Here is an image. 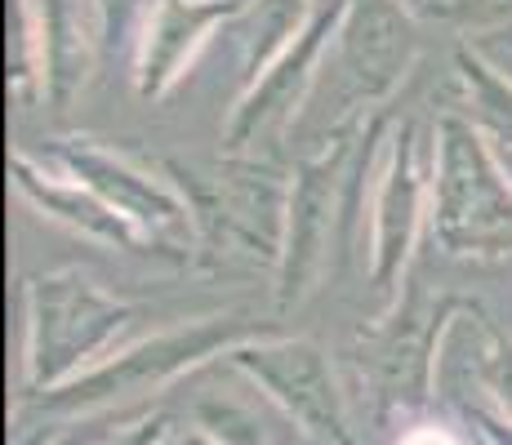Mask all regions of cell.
<instances>
[{"label": "cell", "instance_id": "cell-1", "mask_svg": "<svg viewBox=\"0 0 512 445\" xmlns=\"http://www.w3.org/2000/svg\"><path fill=\"white\" fill-rule=\"evenodd\" d=\"M428 241L446 259H512V174L468 112L432 121Z\"/></svg>", "mask_w": 512, "mask_h": 445}, {"label": "cell", "instance_id": "cell-2", "mask_svg": "<svg viewBox=\"0 0 512 445\" xmlns=\"http://www.w3.org/2000/svg\"><path fill=\"white\" fill-rule=\"evenodd\" d=\"M165 178L192 205L205 254H241L277 272L294 183L277 152H223L219 161L170 156Z\"/></svg>", "mask_w": 512, "mask_h": 445}, {"label": "cell", "instance_id": "cell-3", "mask_svg": "<svg viewBox=\"0 0 512 445\" xmlns=\"http://www.w3.org/2000/svg\"><path fill=\"white\" fill-rule=\"evenodd\" d=\"M23 312H27V388L32 392L58 388L76 370L98 361L139 316L125 299L107 294L103 285H94L76 267L32 276L23 285Z\"/></svg>", "mask_w": 512, "mask_h": 445}, {"label": "cell", "instance_id": "cell-4", "mask_svg": "<svg viewBox=\"0 0 512 445\" xmlns=\"http://www.w3.org/2000/svg\"><path fill=\"white\" fill-rule=\"evenodd\" d=\"M277 325L268 321H245V316H205V321L179 325V330H165L156 339H143L134 348L116 352L112 361L85 370L81 379H67L58 388H49L36 397L41 410H98V405H121V401H139L147 392H161L165 383H174L179 374H187L192 365L210 361L219 352L241 348L245 339H259L272 334Z\"/></svg>", "mask_w": 512, "mask_h": 445}, {"label": "cell", "instance_id": "cell-5", "mask_svg": "<svg viewBox=\"0 0 512 445\" xmlns=\"http://www.w3.org/2000/svg\"><path fill=\"white\" fill-rule=\"evenodd\" d=\"M428 196L432 130L419 116H397L370 178V290L383 303L397 299L415 267L419 236L428 232Z\"/></svg>", "mask_w": 512, "mask_h": 445}, {"label": "cell", "instance_id": "cell-6", "mask_svg": "<svg viewBox=\"0 0 512 445\" xmlns=\"http://www.w3.org/2000/svg\"><path fill=\"white\" fill-rule=\"evenodd\" d=\"M49 161L58 170H67L72 178H81L90 192H98L116 214H125L147 241L156 245V254L170 263H201L205 245L196 232L192 205L183 201V192L170 178L152 174L147 165H139L134 156L98 147L94 138H58L49 147Z\"/></svg>", "mask_w": 512, "mask_h": 445}, {"label": "cell", "instance_id": "cell-7", "mask_svg": "<svg viewBox=\"0 0 512 445\" xmlns=\"http://www.w3.org/2000/svg\"><path fill=\"white\" fill-rule=\"evenodd\" d=\"M343 9L348 0H317V14L294 36V45H285L277 63L241 89L232 116L223 121V152H272L277 147V138L290 130L294 116L308 103L321 63L334 54Z\"/></svg>", "mask_w": 512, "mask_h": 445}, {"label": "cell", "instance_id": "cell-8", "mask_svg": "<svg viewBox=\"0 0 512 445\" xmlns=\"http://www.w3.org/2000/svg\"><path fill=\"white\" fill-rule=\"evenodd\" d=\"M419 9L410 0H348L334 41V72L343 76L348 116H374L392 107L419 58Z\"/></svg>", "mask_w": 512, "mask_h": 445}, {"label": "cell", "instance_id": "cell-9", "mask_svg": "<svg viewBox=\"0 0 512 445\" xmlns=\"http://www.w3.org/2000/svg\"><path fill=\"white\" fill-rule=\"evenodd\" d=\"M228 361L250 383H259L308 437L326 445H352L348 405H343V392L334 383L330 356L312 339H290V334L272 330L232 348Z\"/></svg>", "mask_w": 512, "mask_h": 445}, {"label": "cell", "instance_id": "cell-10", "mask_svg": "<svg viewBox=\"0 0 512 445\" xmlns=\"http://www.w3.org/2000/svg\"><path fill=\"white\" fill-rule=\"evenodd\" d=\"M459 308H464V299H455V294H437L432 299L423 290V276L410 267V276L401 281V294L388 303L383 325L370 334V352H366L370 383L383 405L428 401L441 334L450 330Z\"/></svg>", "mask_w": 512, "mask_h": 445}, {"label": "cell", "instance_id": "cell-11", "mask_svg": "<svg viewBox=\"0 0 512 445\" xmlns=\"http://www.w3.org/2000/svg\"><path fill=\"white\" fill-rule=\"evenodd\" d=\"M245 0H156L134 49V94L143 103L165 98L192 72L219 27H232Z\"/></svg>", "mask_w": 512, "mask_h": 445}, {"label": "cell", "instance_id": "cell-12", "mask_svg": "<svg viewBox=\"0 0 512 445\" xmlns=\"http://www.w3.org/2000/svg\"><path fill=\"white\" fill-rule=\"evenodd\" d=\"M9 183H14V192L23 196L27 205H36L49 223L67 227V232L85 236V241L107 245V250L161 259V254H156V245L147 241L139 227L125 219V214H116L103 196L90 192L81 178L58 170L54 161L45 165V156H32V152H23V147H18V152L9 156Z\"/></svg>", "mask_w": 512, "mask_h": 445}, {"label": "cell", "instance_id": "cell-13", "mask_svg": "<svg viewBox=\"0 0 512 445\" xmlns=\"http://www.w3.org/2000/svg\"><path fill=\"white\" fill-rule=\"evenodd\" d=\"M36 23H41L45 103L54 112H67L90 85L94 63H103L94 5L90 0H36Z\"/></svg>", "mask_w": 512, "mask_h": 445}, {"label": "cell", "instance_id": "cell-14", "mask_svg": "<svg viewBox=\"0 0 512 445\" xmlns=\"http://www.w3.org/2000/svg\"><path fill=\"white\" fill-rule=\"evenodd\" d=\"M312 14H317V0H245V9L232 23V36L241 41L245 85L259 81L285 54V45H294V36L308 27Z\"/></svg>", "mask_w": 512, "mask_h": 445}, {"label": "cell", "instance_id": "cell-15", "mask_svg": "<svg viewBox=\"0 0 512 445\" xmlns=\"http://www.w3.org/2000/svg\"><path fill=\"white\" fill-rule=\"evenodd\" d=\"M455 76L464 85V107L477 130L499 152H512V72L504 76L499 67H490L472 45H455Z\"/></svg>", "mask_w": 512, "mask_h": 445}, {"label": "cell", "instance_id": "cell-16", "mask_svg": "<svg viewBox=\"0 0 512 445\" xmlns=\"http://www.w3.org/2000/svg\"><path fill=\"white\" fill-rule=\"evenodd\" d=\"M9 98H14L18 107L45 98L36 0H9Z\"/></svg>", "mask_w": 512, "mask_h": 445}, {"label": "cell", "instance_id": "cell-17", "mask_svg": "<svg viewBox=\"0 0 512 445\" xmlns=\"http://www.w3.org/2000/svg\"><path fill=\"white\" fill-rule=\"evenodd\" d=\"M459 321H464V330L472 339V370H477V379L486 383V388L504 401V410L512 414V339L499 334L472 303H464Z\"/></svg>", "mask_w": 512, "mask_h": 445}, {"label": "cell", "instance_id": "cell-18", "mask_svg": "<svg viewBox=\"0 0 512 445\" xmlns=\"http://www.w3.org/2000/svg\"><path fill=\"white\" fill-rule=\"evenodd\" d=\"M90 5H94V18H98V49H103V63L134 58L143 23H147L156 0H90Z\"/></svg>", "mask_w": 512, "mask_h": 445}, {"label": "cell", "instance_id": "cell-19", "mask_svg": "<svg viewBox=\"0 0 512 445\" xmlns=\"http://www.w3.org/2000/svg\"><path fill=\"white\" fill-rule=\"evenodd\" d=\"M428 18H450L468 32H512V0H432Z\"/></svg>", "mask_w": 512, "mask_h": 445}, {"label": "cell", "instance_id": "cell-20", "mask_svg": "<svg viewBox=\"0 0 512 445\" xmlns=\"http://www.w3.org/2000/svg\"><path fill=\"white\" fill-rule=\"evenodd\" d=\"M165 428H170V419H165V414H156V419H139V423H130V428L112 432L103 445H156L165 437Z\"/></svg>", "mask_w": 512, "mask_h": 445}, {"label": "cell", "instance_id": "cell-21", "mask_svg": "<svg viewBox=\"0 0 512 445\" xmlns=\"http://www.w3.org/2000/svg\"><path fill=\"white\" fill-rule=\"evenodd\" d=\"M410 5H415L419 14H428V5H432V0H410Z\"/></svg>", "mask_w": 512, "mask_h": 445}, {"label": "cell", "instance_id": "cell-22", "mask_svg": "<svg viewBox=\"0 0 512 445\" xmlns=\"http://www.w3.org/2000/svg\"><path fill=\"white\" fill-rule=\"evenodd\" d=\"M54 445H81V437H63V441H54Z\"/></svg>", "mask_w": 512, "mask_h": 445}]
</instances>
